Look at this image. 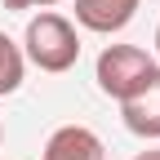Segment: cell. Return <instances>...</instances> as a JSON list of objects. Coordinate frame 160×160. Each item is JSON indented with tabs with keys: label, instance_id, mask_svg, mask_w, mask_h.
<instances>
[{
	"label": "cell",
	"instance_id": "obj_5",
	"mask_svg": "<svg viewBox=\"0 0 160 160\" xmlns=\"http://www.w3.org/2000/svg\"><path fill=\"white\" fill-rule=\"evenodd\" d=\"M142 0H76V22L89 27L98 36H111L120 27H129V18L138 13Z\"/></svg>",
	"mask_w": 160,
	"mask_h": 160
},
{
	"label": "cell",
	"instance_id": "obj_7",
	"mask_svg": "<svg viewBox=\"0 0 160 160\" xmlns=\"http://www.w3.org/2000/svg\"><path fill=\"white\" fill-rule=\"evenodd\" d=\"M58 0H5V9H49Z\"/></svg>",
	"mask_w": 160,
	"mask_h": 160
},
{
	"label": "cell",
	"instance_id": "obj_1",
	"mask_svg": "<svg viewBox=\"0 0 160 160\" xmlns=\"http://www.w3.org/2000/svg\"><path fill=\"white\" fill-rule=\"evenodd\" d=\"M22 45H27V58L40 67V71H71L76 67V58H80V36L76 27L67 22L62 13H36L31 22H27V36H22Z\"/></svg>",
	"mask_w": 160,
	"mask_h": 160
},
{
	"label": "cell",
	"instance_id": "obj_2",
	"mask_svg": "<svg viewBox=\"0 0 160 160\" xmlns=\"http://www.w3.org/2000/svg\"><path fill=\"white\" fill-rule=\"evenodd\" d=\"M151 71H156L151 53L138 49V45H107L98 53V89L107 98H116V102H125Z\"/></svg>",
	"mask_w": 160,
	"mask_h": 160
},
{
	"label": "cell",
	"instance_id": "obj_4",
	"mask_svg": "<svg viewBox=\"0 0 160 160\" xmlns=\"http://www.w3.org/2000/svg\"><path fill=\"white\" fill-rule=\"evenodd\" d=\"M102 156H107V151H102V138H98L93 129H85V125H62V129L49 133L40 160H102Z\"/></svg>",
	"mask_w": 160,
	"mask_h": 160
},
{
	"label": "cell",
	"instance_id": "obj_9",
	"mask_svg": "<svg viewBox=\"0 0 160 160\" xmlns=\"http://www.w3.org/2000/svg\"><path fill=\"white\" fill-rule=\"evenodd\" d=\"M156 53H160V27H156Z\"/></svg>",
	"mask_w": 160,
	"mask_h": 160
},
{
	"label": "cell",
	"instance_id": "obj_6",
	"mask_svg": "<svg viewBox=\"0 0 160 160\" xmlns=\"http://www.w3.org/2000/svg\"><path fill=\"white\" fill-rule=\"evenodd\" d=\"M18 85H22V49L0 31V98L13 93Z\"/></svg>",
	"mask_w": 160,
	"mask_h": 160
},
{
	"label": "cell",
	"instance_id": "obj_3",
	"mask_svg": "<svg viewBox=\"0 0 160 160\" xmlns=\"http://www.w3.org/2000/svg\"><path fill=\"white\" fill-rule=\"evenodd\" d=\"M120 116H125V129L138 138H160V67L138 85L125 102H120Z\"/></svg>",
	"mask_w": 160,
	"mask_h": 160
},
{
	"label": "cell",
	"instance_id": "obj_10",
	"mask_svg": "<svg viewBox=\"0 0 160 160\" xmlns=\"http://www.w3.org/2000/svg\"><path fill=\"white\" fill-rule=\"evenodd\" d=\"M0 138H5V129H0Z\"/></svg>",
	"mask_w": 160,
	"mask_h": 160
},
{
	"label": "cell",
	"instance_id": "obj_8",
	"mask_svg": "<svg viewBox=\"0 0 160 160\" xmlns=\"http://www.w3.org/2000/svg\"><path fill=\"white\" fill-rule=\"evenodd\" d=\"M133 160H160V147H156V151H138Z\"/></svg>",
	"mask_w": 160,
	"mask_h": 160
}]
</instances>
